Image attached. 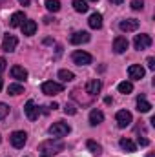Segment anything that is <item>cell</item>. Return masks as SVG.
I'll return each instance as SVG.
<instances>
[{
    "label": "cell",
    "instance_id": "6da1fadb",
    "mask_svg": "<svg viewBox=\"0 0 155 157\" xmlns=\"http://www.w3.org/2000/svg\"><path fill=\"white\" fill-rule=\"evenodd\" d=\"M39 150H40V155L53 157V155H57L59 152H62V150H64V143H62V141H59V139L55 137V139L44 141V143L39 146Z\"/></svg>",
    "mask_w": 155,
    "mask_h": 157
},
{
    "label": "cell",
    "instance_id": "7a4b0ae2",
    "mask_svg": "<svg viewBox=\"0 0 155 157\" xmlns=\"http://www.w3.org/2000/svg\"><path fill=\"white\" fill-rule=\"evenodd\" d=\"M71 132V128H70V124H66V122H53L51 126H49V133L53 135V137H64V135H68Z\"/></svg>",
    "mask_w": 155,
    "mask_h": 157
},
{
    "label": "cell",
    "instance_id": "3957f363",
    "mask_svg": "<svg viewBox=\"0 0 155 157\" xmlns=\"http://www.w3.org/2000/svg\"><path fill=\"white\" fill-rule=\"evenodd\" d=\"M62 91H64V86H62L60 82L46 80V82L42 84V93H46V95H59V93H62Z\"/></svg>",
    "mask_w": 155,
    "mask_h": 157
},
{
    "label": "cell",
    "instance_id": "277c9868",
    "mask_svg": "<svg viewBox=\"0 0 155 157\" xmlns=\"http://www.w3.org/2000/svg\"><path fill=\"white\" fill-rule=\"evenodd\" d=\"M9 141H11V144H13L15 148H22V146L28 143V133H26V132H22V130H17V132H13V133H11Z\"/></svg>",
    "mask_w": 155,
    "mask_h": 157
},
{
    "label": "cell",
    "instance_id": "5b68a950",
    "mask_svg": "<svg viewBox=\"0 0 155 157\" xmlns=\"http://www.w3.org/2000/svg\"><path fill=\"white\" fill-rule=\"evenodd\" d=\"M133 46H135V49H139V51L148 49V48L152 46V37H150V35H146V33H142V35H135Z\"/></svg>",
    "mask_w": 155,
    "mask_h": 157
},
{
    "label": "cell",
    "instance_id": "8992f818",
    "mask_svg": "<svg viewBox=\"0 0 155 157\" xmlns=\"http://www.w3.org/2000/svg\"><path fill=\"white\" fill-rule=\"evenodd\" d=\"M73 62L77 64V66H88V64H91V60H93V57L89 55V53H86V51H75L73 53Z\"/></svg>",
    "mask_w": 155,
    "mask_h": 157
},
{
    "label": "cell",
    "instance_id": "52a82bcc",
    "mask_svg": "<svg viewBox=\"0 0 155 157\" xmlns=\"http://www.w3.org/2000/svg\"><path fill=\"white\" fill-rule=\"evenodd\" d=\"M115 121H117V126H119V128H126V126L131 124L133 119H131V113H130L128 110H120V112H117Z\"/></svg>",
    "mask_w": 155,
    "mask_h": 157
},
{
    "label": "cell",
    "instance_id": "ba28073f",
    "mask_svg": "<svg viewBox=\"0 0 155 157\" xmlns=\"http://www.w3.org/2000/svg\"><path fill=\"white\" fill-rule=\"evenodd\" d=\"M17 44H18V39H17L15 35L7 33V35L4 37V40H2V51H6V53H11V51H15Z\"/></svg>",
    "mask_w": 155,
    "mask_h": 157
},
{
    "label": "cell",
    "instance_id": "9c48e42d",
    "mask_svg": "<svg viewBox=\"0 0 155 157\" xmlns=\"http://www.w3.org/2000/svg\"><path fill=\"white\" fill-rule=\"evenodd\" d=\"M24 113H26V117L29 119V121H35V119L39 117V113H40V110H39V106L35 104V101H28L26 102V106H24Z\"/></svg>",
    "mask_w": 155,
    "mask_h": 157
},
{
    "label": "cell",
    "instance_id": "30bf717a",
    "mask_svg": "<svg viewBox=\"0 0 155 157\" xmlns=\"http://www.w3.org/2000/svg\"><path fill=\"white\" fill-rule=\"evenodd\" d=\"M119 28H120V31H124V33L137 31V29H139V20H135V18H126V20H122V22L119 24Z\"/></svg>",
    "mask_w": 155,
    "mask_h": 157
},
{
    "label": "cell",
    "instance_id": "8fae6325",
    "mask_svg": "<svg viewBox=\"0 0 155 157\" xmlns=\"http://www.w3.org/2000/svg\"><path fill=\"white\" fill-rule=\"evenodd\" d=\"M100 88H102L100 78H91V80H88V84H86V91H88L91 97H95L97 93H100Z\"/></svg>",
    "mask_w": 155,
    "mask_h": 157
},
{
    "label": "cell",
    "instance_id": "7c38bea8",
    "mask_svg": "<svg viewBox=\"0 0 155 157\" xmlns=\"http://www.w3.org/2000/svg\"><path fill=\"white\" fill-rule=\"evenodd\" d=\"M144 68L141 66V64H131L130 68H128V75L130 78H133V80H141V78L144 77Z\"/></svg>",
    "mask_w": 155,
    "mask_h": 157
},
{
    "label": "cell",
    "instance_id": "4fadbf2b",
    "mask_svg": "<svg viewBox=\"0 0 155 157\" xmlns=\"http://www.w3.org/2000/svg\"><path fill=\"white\" fill-rule=\"evenodd\" d=\"M70 42H71L73 46L86 44V42H89V33H88V31H77V33H73V35L70 37Z\"/></svg>",
    "mask_w": 155,
    "mask_h": 157
},
{
    "label": "cell",
    "instance_id": "5bb4252c",
    "mask_svg": "<svg viewBox=\"0 0 155 157\" xmlns=\"http://www.w3.org/2000/svg\"><path fill=\"white\" fill-rule=\"evenodd\" d=\"M128 46H130V42H128V39L126 37H117L115 40H113V51L115 53H124L126 49H128Z\"/></svg>",
    "mask_w": 155,
    "mask_h": 157
},
{
    "label": "cell",
    "instance_id": "9a60e30c",
    "mask_svg": "<svg viewBox=\"0 0 155 157\" xmlns=\"http://www.w3.org/2000/svg\"><path fill=\"white\" fill-rule=\"evenodd\" d=\"M20 28H22V35L31 37V35H35V31H37V22H35V20H24Z\"/></svg>",
    "mask_w": 155,
    "mask_h": 157
},
{
    "label": "cell",
    "instance_id": "2e32d148",
    "mask_svg": "<svg viewBox=\"0 0 155 157\" xmlns=\"http://www.w3.org/2000/svg\"><path fill=\"white\" fill-rule=\"evenodd\" d=\"M11 77L17 78V80H26L28 78V70L22 68V66H13L11 68Z\"/></svg>",
    "mask_w": 155,
    "mask_h": 157
},
{
    "label": "cell",
    "instance_id": "e0dca14e",
    "mask_svg": "<svg viewBox=\"0 0 155 157\" xmlns=\"http://www.w3.org/2000/svg\"><path fill=\"white\" fill-rule=\"evenodd\" d=\"M24 20H26V15H24L22 11H17V13L11 15V18H9V26H11V28H18V26H22Z\"/></svg>",
    "mask_w": 155,
    "mask_h": 157
},
{
    "label": "cell",
    "instance_id": "ac0fdd59",
    "mask_svg": "<svg viewBox=\"0 0 155 157\" xmlns=\"http://www.w3.org/2000/svg\"><path fill=\"white\" fill-rule=\"evenodd\" d=\"M88 24H89L91 29H100L102 28V15L100 13H93L89 17V20H88Z\"/></svg>",
    "mask_w": 155,
    "mask_h": 157
},
{
    "label": "cell",
    "instance_id": "d6986e66",
    "mask_svg": "<svg viewBox=\"0 0 155 157\" xmlns=\"http://www.w3.org/2000/svg\"><path fill=\"white\" fill-rule=\"evenodd\" d=\"M104 121V113L100 112V110H91L89 112V124L91 126H97V124H100Z\"/></svg>",
    "mask_w": 155,
    "mask_h": 157
},
{
    "label": "cell",
    "instance_id": "ffe728a7",
    "mask_svg": "<svg viewBox=\"0 0 155 157\" xmlns=\"http://www.w3.org/2000/svg\"><path fill=\"white\" fill-rule=\"evenodd\" d=\"M137 110H139L141 113H148V112L152 110V104L144 99V95H141V97L137 99Z\"/></svg>",
    "mask_w": 155,
    "mask_h": 157
},
{
    "label": "cell",
    "instance_id": "44dd1931",
    "mask_svg": "<svg viewBox=\"0 0 155 157\" xmlns=\"http://www.w3.org/2000/svg\"><path fill=\"white\" fill-rule=\"evenodd\" d=\"M119 144H120V148H122V150H126V152H130V154L137 150V146H135V143H133L131 139H120V141H119Z\"/></svg>",
    "mask_w": 155,
    "mask_h": 157
},
{
    "label": "cell",
    "instance_id": "7402d4cb",
    "mask_svg": "<svg viewBox=\"0 0 155 157\" xmlns=\"http://www.w3.org/2000/svg\"><path fill=\"white\" fill-rule=\"evenodd\" d=\"M86 146H88V150H89L93 155H100V154H102V146H100L99 143H95V141H88Z\"/></svg>",
    "mask_w": 155,
    "mask_h": 157
},
{
    "label": "cell",
    "instance_id": "603a6c76",
    "mask_svg": "<svg viewBox=\"0 0 155 157\" xmlns=\"http://www.w3.org/2000/svg\"><path fill=\"white\" fill-rule=\"evenodd\" d=\"M46 9L49 13H59L60 11V0H46Z\"/></svg>",
    "mask_w": 155,
    "mask_h": 157
},
{
    "label": "cell",
    "instance_id": "cb8c5ba5",
    "mask_svg": "<svg viewBox=\"0 0 155 157\" xmlns=\"http://www.w3.org/2000/svg\"><path fill=\"white\" fill-rule=\"evenodd\" d=\"M88 2L86 0H73V9L77 11V13H86L88 11Z\"/></svg>",
    "mask_w": 155,
    "mask_h": 157
},
{
    "label": "cell",
    "instance_id": "d4e9b609",
    "mask_svg": "<svg viewBox=\"0 0 155 157\" xmlns=\"http://www.w3.org/2000/svg\"><path fill=\"white\" fill-rule=\"evenodd\" d=\"M119 91H120V93H124V95H128V93H131V91H133V84H131L130 80H124V82H120V84H119Z\"/></svg>",
    "mask_w": 155,
    "mask_h": 157
},
{
    "label": "cell",
    "instance_id": "484cf974",
    "mask_svg": "<svg viewBox=\"0 0 155 157\" xmlns=\"http://www.w3.org/2000/svg\"><path fill=\"white\" fill-rule=\"evenodd\" d=\"M59 78H60L62 82H70V80L75 78V75H73V71H70V70H60V71H59Z\"/></svg>",
    "mask_w": 155,
    "mask_h": 157
},
{
    "label": "cell",
    "instance_id": "4316f807",
    "mask_svg": "<svg viewBox=\"0 0 155 157\" xmlns=\"http://www.w3.org/2000/svg\"><path fill=\"white\" fill-rule=\"evenodd\" d=\"M7 93L9 95H20V93H24V86L22 84H9Z\"/></svg>",
    "mask_w": 155,
    "mask_h": 157
},
{
    "label": "cell",
    "instance_id": "83f0119b",
    "mask_svg": "<svg viewBox=\"0 0 155 157\" xmlns=\"http://www.w3.org/2000/svg\"><path fill=\"white\" fill-rule=\"evenodd\" d=\"M7 113H9V106L6 102H0V121H4L7 117Z\"/></svg>",
    "mask_w": 155,
    "mask_h": 157
},
{
    "label": "cell",
    "instance_id": "f1b7e54d",
    "mask_svg": "<svg viewBox=\"0 0 155 157\" xmlns=\"http://www.w3.org/2000/svg\"><path fill=\"white\" fill-rule=\"evenodd\" d=\"M142 7H144V0H131V9L141 11Z\"/></svg>",
    "mask_w": 155,
    "mask_h": 157
},
{
    "label": "cell",
    "instance_id": "f546056e",
    "mask_svg": "<svg viewBox=\"0 0 155 157\" xmlns=\"http://www.w3.org/2000/svg\"><path fill=\"white\" fill-rule=\"evenodd\" d=\"M64 112H66L68 115H75V113H77V108H75L73 104H66V108H64Z\"/></svg>",
    "mask_w": 155,
    "mask_h": 157
},
{
    "label": "cell",
    "instance_id": "4dcf8cb0",
    "mask_svg": "<svg viewBox=\"0 0 155 157\" xmlns=\"http://www.w3.org/2000/svg\"><path fill=\"white\" fill-rule=\"evenodd\" d=\"M137 143H139L141 146H148V144H150V141H148V139H144V137H139V141H137Z\"/></svg>",
    "mask_w": 155,
    "mask_h": 157
},
{
    "label": "cell",
    "instance_id": "1f68e13d",
    "mask_svg": "<svg viewBox=\"0 0 155 157\" xmlns=\"http://www.w3.org/2000/svg\"><path fill=\"white\" fill-rule=\"evenodd\" d=\"M6 64H7V62H6V59H4V57H0V73H2V71H4V70L7 68Z\"/></svg>",
    "mask_w": 155,
    "mask_h": 157
},
{
    "label": "cell",
    "instance_id": "d6a6232c",
    "mask_svg": "<svg viewBox=\"0 0 155 157\" xmlns=\"http://www.w3.org/2000/svg\"><path fill=\"white\" fill-rule=\"evenodd\" d=\"M148 68H150V70H155V59L153 57L148 59Z\"/></svg>",
    "mask_w": 155,
    "mask_h": 157
},
{
    "label": "cell",
    "instance_id": "836d02e7",
    "mask_svg": "<svg viewBox=\"0 0 155 157\" xmlns=\"http://www.w3.org/2000/svg\"><path fill=\"white\" fill-rule=\"evenodd\" d=\"M18 4H20V6H29L31 0H18Z\"/></svg>",
    "mask_w": 155,
    "mask_h": 157
},
{
    "label": "cell",
    "instance_id": "e575fe53",
    "mask_svg": "<svg viewBox=\"0 0 155 157\" xmlns=\"http://www.w3.org/2000/svg\"><path fill=\"white\" fill-rule=\"evenodd\" d=\"M124 0H110V4H113V6H119V4H122Z\"/></svg>",
    "mask_w": 155,
    "mask_h": 157
},
{
    "label": "cell",
    "instance_id": "d590c367",
    "mask_svg": "<svg viewBox=\"0 0 155 157\" xmlns=\"http://www.w3.org/2000/svg\"><path fill=\"white\" fill-rule=\"evenodd\" d=\"M49 108H51V110H57V108H59V104H57V102H51V104H49Z\"/></svg>",
    "mask_w": 155,
    "mask_h": 157
},
{
    "label": "cell",
    "instance_id": "8d00e7d4",
    "mask_svg": "<svg viewBox=\"0 0 155 157\" xmlns=\"http://www.w3.org/2000/svg\"><path fill=\"white\" fill-rule=\"evenodd\" d=\"M104 102H106V104H112L113 101H112V97H106V99H104Z\"/></svg>",
    "mask_w": 155,
    "mask_h": 157
},
{
    "label": "cell",
    "instance_id": "74e56055",
    "mask_svg": "<svg viewBox=\"0 0 155 157\" xmlns=\"http://www.w3.org/2000/svg\"><path fill=\"white\" fill-rule=\"evenodd\" d=\"M2 86H4V82H2V78H0V91H2Z\"/></svg>",
    "mask_w": 155,
    "mask_h": 157
},
{
    "label": "cell",
    "instance_id": "f35d334b",
    "mask_svg": "<svg viewBox=\"0 0 155 157\" xmlns=\"http://www.w3.org/2000/svg\"><path fill=\"white\" fill-rule=\"evenodd\" d=\"M148 157H155V155H153V154H148Z\"/></svg>",
    "mask_w": 155,
    "mask_h": 157
},
{
    "label": "cell",
    "instance_id": "ab89813d",
    "mask_svg": "<svg viewBox=\"0 0 155 157\" xmlns=\"http://www.w3.org/2000/svg\"><path fill=\"white\" fill-rule=\"evenodd\" d=\"M91 2H97V0H91Z\"/></svg>",
    "mask_w": 155,
    "mask_h": 157
},
{
    "label": "cell",
    "instance_id": "60d3db41",
    "mask_svg": "<svg viewBox=\"0 0 155 157\" xmlns=\"http://www.w3.org/2000/svg\"><path fill=\"white\" fill-rule=\"evenodd\" d=\"M0 141H2V137H0Z\"/></svg>",
    "mask_w": 155,
    "mask_h": 157
}]
</instances>
